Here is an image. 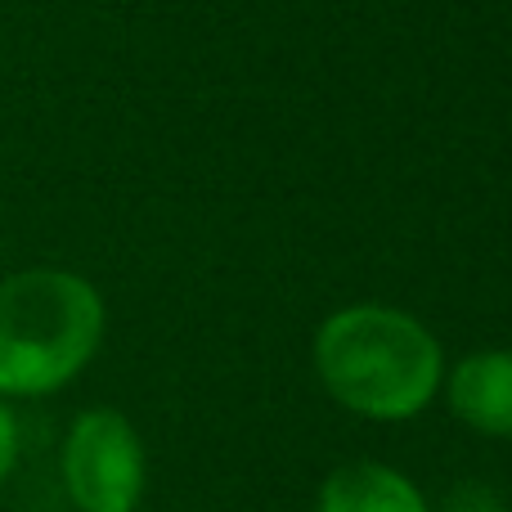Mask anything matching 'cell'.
<instances>
[{
    "instance_id": "cell-1",
    "label": "cell",
    "mask_w": 512,
    "mask_h": 512,
    "mask_svg": "<svg viewBox=\"0 0 512 512\" xmlns=\"http://www.w3.org/2000/svg\"><path fill=\"white\" fill-rule=\"evenodd\" d=\"M315 364L328 396L364 418H414L441 387V346L414 315L346 306L324 319Z\"/></svg>"
},
{
    "instance_id": "cell-2",
    "label": "cell",
    "mask_w": 512,
    "mask_h": 512,
    "mask_svg": "<svg viewBox=\"0 0 512 512\" xmlns=\"http://www.w3.org/2000/svg\"><path fill=\"white\" fill-rule=\"evenodd\" d=\"M104 342V301L72 270L36 265L0 279V396L68 387Z\"/></svg>"
},
{
    "instance_id": "cell-3",
    "label": "cell",
    "mask_w": 512,
    "mask_h": 512,
    "mask_svg": "<svg viewBox=\"0 0 512 512\" xmlns=\"http://www.w3.org/2000/svg\"><path fill=\"white\" fill-rule=\"evenodd\" d=\"M63 486L81 512H135L144 495V445L117 409H86L63 441Z\"/></svg>"
},
{
    "instance_id": "cell-4",
    "label": "cell",
    "mask_w": 512,
    "mask_h": 512,
    "mask_svg": "<svg viewBox=\"0 0 512 512\" xmlns=\"http://www.w3.org/2000/svg\"><path fill=\"white\" fill-rule=\"evenodd\" d=\"M450 409L472 432L512 441V351H477L454 364Z\"/></svg>"
},
{
    "instance_id": "cell-5",
    "label": "cell",
    "mask_w": 512,
    "mask_h": 512,
    "mask_svg": "<svg viewBox=\"0 0 512 512\" xmlns=\"http://www.w3.org/2000/svg\"><path fill=\"white\" fill-rule=\"evenodd\" d=\"M319 512H427V504L387 463H346L319 490Z\"/></svg>"
},
{
    "instance_id": "cell-6",
    "label": "cell",
    "mask_w": 512,
    "mask_h": 512,
    "mask_svg": "<svg viewBox=\"0 0 512 512\" xmlns=\"http://www.w3.org/2000/svg\"><path fill=\"white\" fill-rule=\"evenodd\" d=\"M441 512H504V499L490 486H454L450 495L441 499Z\"/></svg>"
},
{
    "instance_id": "cell-7",
    "label": "cell",
    "mask_w": 512,
    "mask_h": 512,
    "mask_svg": "<svg viewBox=\"0 0 512 512\" xmlns=\"http://www.w3.org/2000/svg\"><path fill=\"white\" fill-rule=\"evenodd\" d=\"M14 463H18V418H14V409L0 400V486L9 481Z\"/></svg>"
}]
</instances>
